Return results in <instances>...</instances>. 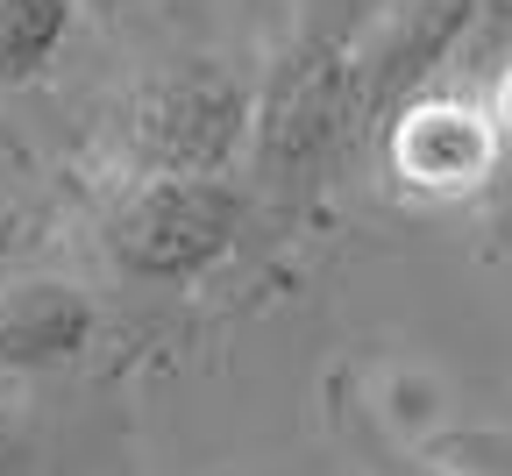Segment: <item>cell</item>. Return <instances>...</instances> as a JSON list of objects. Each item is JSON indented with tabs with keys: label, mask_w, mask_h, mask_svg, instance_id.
Masks as SVG:
<instances>
[{
	"label": "cell",
	"mask_w": 512,
	"mask_h": 476,
	"mask_svg": "<svg viewBox=\"0 0 512 476\" xmlns=\"http://www.w3.org/2000/svg\"><path fill=\"white\" fill-rule=\"evenodd\" d=\"M384 8H392V0H292V43H320V50L349 57Z\"/></svg>",
	"instance_id": "9c48e42d"
},
{
	"label": "cell",
	"mask_w": 512,
	"mask_h": 476,
	"mask_svg": "<svg viewBox=\"0 0 512 476\" xmlns=\"http://www.w3.org/2000/svg\"><path fill=\"white\" fill-rule=\"evenodd\" d=\"M512 72V0H477L470 8V29L456 43V57H448L441 86H456L470 100H491V86Z\"/></svg>",
	"instance_id": "52a82bcc"
},
{
	"label": "cell",
	"mask_w": 512,
	"mask_h": 476,
	"mask_svg": "<svg viewBox=\"0 0 512 476\" xmlns=\"http://www.w3.org/2000/svg\"><path fill=\"white\" fill-rule=\"evenodd\" d=\"M79 8H93V15H121V8H143V0H79Z\"/></svg>",
	"instance_id": "7c38bea8"
},
{
	"label": "cell",
	"mask_w": 512,
	"mask_h": 476,
	"mask_svg": "<svg viewBox=\"0 0 512 476\" xmlns=\"http://www.w3.org/2000/svg\"><path fill=\"white\" fill-rule=\"evenodd\" d=\"M15 455H22V427H15L8 405H0V476H15Z\"/></svg>",
	"instance_id": "8fae6325"
},
{
	"label": "cell",
	"mask_w": 512,
	"mask_h": 476,
	"mask_svg": "<svg viewBox=\"0 0 512 476\" xmlns=\"http://www.w3.org/2000/svg\"><path fill=\"white\" fill-rule=\"evenodd\" d=\"M79 342H86V306L57 285H36L15 320L0 313V356H72Z\"/></svg>",
	"instance_id": "ba28073f"
},
{
	"label": "cell",
	"mask_w": 512,
	"mask_h": 476,
	"mask_svg": "<svg viewBox=\"0 0 512 476\" xmlns=\"http://www.w3.org/2000/svg\"><path fill=\"white\" fill-rule=\"evenodd\" d=\"M484 107H491V135H498V150H512V72L491 86V100H484Z\"/></svg>",
	"instance_id": "30bf717a"
},
{
	"label": "cell",
	"mask_w": 512,
	"mask_h": 476,
	"mask_svg": "<svg viewBox=\"0 0 512 476\" xmlns=\"http://www.w3.org/2000/svg\"><path fill=\"white\" fill-rule=\"evenodd\" d=\"M356 79L342 50L320 43H285V57L271 64V79L249 93V171L256 192L299 207V199L335 171V157L356 135Z\"/></svg>",
	"instance_id": "6da1fadb"
},
{
	"label": "cell",
	"mask_w": 512,
	"mask_h": 476,
	"mask_svg": "<svg viewBox=\"0 0 512 476\" xmlns=\"http://www.w3.org/2000/svg\"><path fill=\"white\" fill-rule=\"evenodd\" d=\"M249 143V86L221 64H178L128 93V157L143 178H228Z\"/></svg>",
	"instance_id": "7a4b0ae2"
},
{
	"label": "cell",
	"mask_w": 512,
	"mask_h": 476,
	"mask_svg": "<svg viewBox=\"0 0 512 476\" xmlns=\"http://www.w3.org/2000/svg\"><path fill=\"white\" fill-rule=\"evenodd\" d=\"M249 221V199L228 178H143L114 207L107 249L121 270L150 285H192L235 249Z\"/></svg>",
	"instance_id": "3957f363"
},
{
	"label": "cell",
	"mask_w": 512,
	"mask_h": 476,
	"mask_svg": "<svg viewBox=\"0 0 512 476\" xmlns=\"http://www.w3.org/2000/svg\"><path fill=\"white\" fill-rule=\"evenodd\" d=\"M79 0H0V86H29L64 50Z\"/></svg>",
	"instance_id": "8992f818"
},
{
	"label": "cell",
	"mask_w": 512,
	"mask_h": 476,
	"mask_svg": "<svg viewBox=\"0 0 512 476\" xmlns=\"http://www.w3.org/2000/svg\"><path fill=\"white\" fill-rule=\"evenodd\" d=\"M413 476H448V469H413Z\"/></svg>",
	"instance_id": "4fadbf2b"
},
{
	"label": "cell",
	"mask_w": 512,
	"mask_h": 476,
	"mask_svg": "<svg viewBox=\"0 0 512 476\" xmlns=\"http://www.w3.org/2000/svg\"><path fill=\"white\" fill-rule=\"evenodd\" d=\"M477 0H392L370 36L349 50V79H356V114L363 121H392L413 93L441 86L448 57H456L463 29H470Z\"/></svg>",
	"instance_id": "277c9868"
},
{
	"label": "cell",
	"mask_w": 512,
	"mask_h": 476,
	"mask_svg": "<svg viewBox=\"0 0 512 476\" xmlns=\"http://www.w3.org/2000/svg\"><path fill=\"white\" fill-rule=\"evenodd\" d=\"M384 150H392V171L413 192H463L498 164L491 107L456 86H427L384 121Z\"/></svg>",
	"instance_id": "5b68a950"
}]
</instances>
